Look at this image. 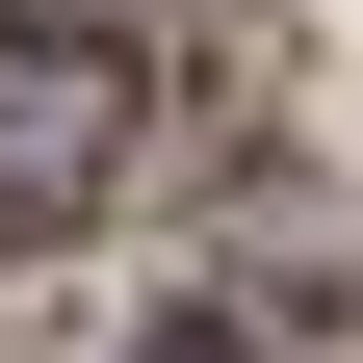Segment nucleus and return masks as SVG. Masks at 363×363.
<instances>
[{
	"mask_svg": "<svg viewBox=\"0 0 363 363\" xmlns=\"http://www.w3.org/2000/svg\"><path fill=\"white\" fill-rule=\"evenodd\" d=\"M104 363H234V337H208V311H182V337H104Z\"/></svg>",
	"mask_w": 363,
	"mask_h": 363,
	"instance_id": "obj_2",
	"label": "nucleus"
},
{
	"mask_svg": "<svg viewBox=\"0 0 363 363\" xmlns=\"http://www.w3.org/2000/svg\"><path fill=\"white\" fill-rule=\"evenodd\" d=\"M130 130H156V78L104 52V26H0V234H78V208H104L130 182Z\"/></svg>",
	"mask_w": 363,
	"mask_h": 363,
	"instance_id": "obj_1",
	"label": "nucleus"
}]
</instances>
